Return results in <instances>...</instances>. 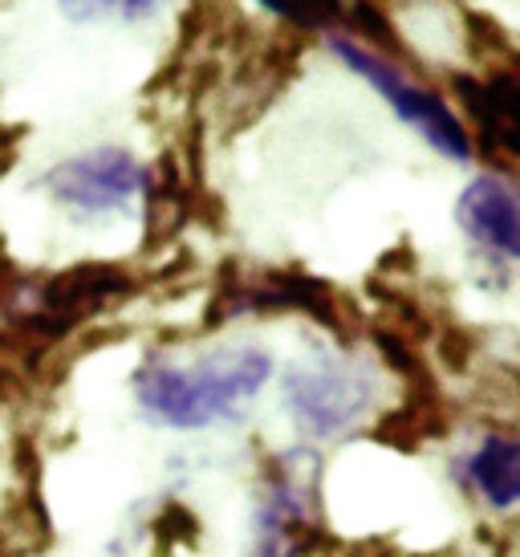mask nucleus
<instances>
[{"label":"nucleus","instance_id":"nucleus-1","mask_svg":"<svg viewBox=\"0 0 520 557\" xmlns=\"http://www.w3.org/2000/svg\"><path fill=\"white\" fill-rule=\"evenodd\" d=\"M273 350L240 342L224 346L196 362H179L171 355H151L138 362L131 391L138 411L171 432H203L215 423L240 419L273 383Z\"/></svg>","mask_w":520,"mask_h":557},{"label":"nucleus","instance_id":"nucleus-2","mask_svg":"<svg viewBox=\"0 0 520 557\" xmlns=\"http://www.w3.org/2000/svg\"><path fill=\"white\" fill-rule=\"evenodd\" d=\"M131 294H135V277L126 269L107 261H86L70 264L62 273L33 277L29 289H13L9 313L29 338L58 342L98 313L114 310Z\"/></svg>","mask_w":520,"mask_h":557},{"label":"nucleus","instance_id":"nucleus-3","mask_svg":"<svg viewBox=\"0 0 520 557\" xmlns=\"http://www.w3.org/2000/svg\"><path fill=\"white\" fill-rule=\"evenodd\" d=\"M285 411L309 440H337L374 407V374L346 355H306L285 371Z\"/></svg>","mask_w":520,"mask_h":557},{"label":"nucleus","instance_id":"nucleus-4","mask_svg":"<svg viewBox=\"0 0 520 557\" xmlns=\"http://www.w3.org/2000/svg\"><path fill=\"white\" fill-rule=\"evenodd\" d=\"M330 49L346 62V70H354L362 82H370L386 107L395 110L411 131H419L439 156L456 159V163L472 159V135H468L463 119L447 107L439 94L428 90V86H419L414 78H407V74L398 70V62H391V58H383V53H374V49H367V46H358L354 37L330 33Z\"/></svg>","mask_w":520,"mask_h":557},{"label":"nucleus","instance_id":"nucleus-5","mask_svg":"<svg viewBox=\"0 0 520 557\" xmlns=\"http://www.w3.org/2000/svg\"><path fill=\"white\" fill-rule=\"evenodd\" d=\"M151 171L126 147H90L70 159H58L41 175V191L74 220H102L126 212L147 196Z\"/></svg>","mask_w":520,"mask_h":557},{"label":"nucleus","instance_id":"nucleus-6","mask_svg":"<svg viewBox=\"0 0 520 557\" xmlns=\"http://www.w3.org/2000/svg\"><path fill=\"white\" fill-rule=\"evenodd\" d=\"M322 537L313 465L301 456H273L252 509V557H306Z\"/></svg>","mask_w":520,"mask_h":557},{"label":"nucleus","instance_id":"nucleus-7","mask_svg":"<svg viewBox=\"0 0 520 557\" xmlns=\"http://www.w3.org/2000/svg\"><path fill=\"white\" fill-rule=\"evenodd\" d=\"M220 310L224 318L236 313H273V310H297L318 318L322 325H330L334 334H342V310H337L330 285L306 277V273H285V269H264L260 277H245L224 285L220 294ZM220 310H212V322L220 318ZM208 322V325H212Z\"/></svg>","mask_w":520,"mask_h":557},{"label":"nucleus","instance_id":"nucleus-8","mask_svg":"<svg viewBox=\"0 0 520 557\" xmlns=\"http://www.w3.org/2000/svg\"><path fill=\"white\" fill-rule=\"evenodd\" d=\"M459 107L472 123L475 139L492 156L520 159V70L496 65L492 74H456L451 78Z\"/></svg>","mask_w":520,"mask_h":557},{"label":"nucleus","instance_id":"nucleus-9","mask_svg":"<svg viewBox=\"0 0 520 557\" xmlns=\"http://www.w3.org/2000/svg\"><path fill=\"white\" fill-rule=\"evenodd\" d=\"M456 224L496 261L520 264V191L500 175H475L459 191Z\"/></svg>","mask_w":520,"mask_h":557},{"label":"nucleus","instance_id":"nucleus-10","mask_svg":"<svg viewBox=\"0 0 520 557\" xmlns=\"http://www.w3.org/2000/svg\"><path fill=\"white\" fill-rule=\"evenodd\" d=\"M463 484L492 512L520 509V435L492 432L463 456Z\"/></svg>","mask_w":520,"mask_h":557}]
</instances>
